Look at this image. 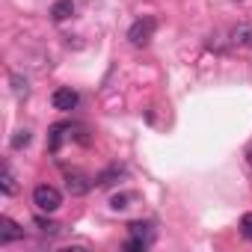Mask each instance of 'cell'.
I'll list each match as a JSON object with an SVG mask.
<instances>
[{"label":"cell","instance_id":"ba28073f","mask_svg":"<svg viewBox=\"0 0 252 252\" xmlns=\"http://www.w3.org/2000/svg\"><path fill=\"white\" fill-rule=\"evenodd\" d=\"M0 187H3V193H6V196H12V193H15V175H12V169H9V166H3V178H0Z\"/></svg>","mask_w":252,"mask_h":252},{"label":"cell","instance_id":"9a60e30c","mask_svg":"<svg viewBox=\"0 0 252 252\" xmlns=\"http://www.w3.org/2000/svg\"><path fill=\"white\" fill-rule=\"evenodd\" d=\"M36 225H39V228H42V231H51V234H54V231H57V225H54V222H48V220H45V217H39V220H36Z\"/></svg>","mask_w":252,"mask_h":252},{"label":"cell","instance_id":"3957f363","mask_svg":"<svg viewBox=\"0 0 252 252\" xmlns=\"http://www.w3.org/2000/svg\"><path fill=\"white\" fill-rule=\"evenodd\" d=\"M77 92L71 89V86H63V89H57L54 95H51V104L57 107V110H63V113H68V110H74L77 107Z\"/></svg>","mask_w":252,"mask_h":252},{"label":"cell","instance_id":"5b68a950","mask_svg":"<svg viewBox=\"0 0 252 252\" xmlns=\"http://www.w3.org/2000/svg\"><path fill=\"white\" fill-rule=\"evenodd\" d=\"M24 237V228L18 222H12L9 217H0V243H12V240H21Z\"/></svg>","mask_w":252,"mask_h":252},{"label":"cell","instance_id":"52a82bcc","mask_svg":"<svg viewBox=\"0 0 252 252\" xmlns=\"http://www.w3.org/2000/svg\"><path fill=\"white\" fill-rule=\"evenodd\" d=\"M71 15H74V3H71V0H57V3L51 6V18L54 21H65Z\"/></svg>","mask_w":252,"mask_h":252},{"label":"cell","instance_id":"7a4b0ae2","mask_svg":"<svg viewBox=\"0 0 252 252\" xmlns=\"http://www.w3.org/2000/svg\"><path fill=\"white\" fill-rule=\"evenodd\" d=\"M155 27H158V21H155L152 15H143L140 21L131 24V30H128V42H131L134 48H146V45L152 42V36H155Z\"/></svg>","mask_w":252,"mask_h":252},{"label":"cell","instance_id":"9c48e42d","mask_svg":"<svg viewBox=\"0 0 252 252\" xmlns=\"http://www.w3.org/2000/svg\"><path fill=\"white\" fill-rule=\"evenodd\" d=\"M128 228H131V237H140V240H149L152 243V231H149L146 222H131Z\"/></svg>","mask_w":252,"mask_h":252},{"label":"cell","instance_id":"4fadbf2b","mask_svg":"<svg viewBox=\"0 0 252 252\" xmlns=\"http://www.w3.org/2000/svg\"><path fill=\"white\" fill-rule=\"evenodd\" d=\"M240 231H243L246 240H252V214H243V220H240Z\"/></svg>","mask_w":252,"mask_h":252},{"label":"cell","instance_id":"277c9868","mask_svg":"<svg viewBox=\"0 0 252 252\" xmlns=\"http://www.w3.org/2000/svg\"><path fill=\"white\" fill-rule=\"evenodd\" d=\"M89 187H92V181H89L83 172H68V175H65V190H68L71 196H86Z\"/></svg>","mask_w":252,"mask_h":252},{"label":"cell","instance_id":"7c38bea8","mask_svg":"<svg viewBox=\"0 0 252 252\" xmlns=\"http://www.w3.org/2000/svg\"><path fill=\"white\" fill-rule=\"evenodd\" d=\"M116 175H119V166H116V169H110V172H104V175H98V178H95V184H98V187H107V184H113V178H116Z\"/></svg>","mask_w":252,"mask_h":252},{"label":"cell","instance_id":"5bb4252c","mask_svg":"<svg viewBox=\"0 0 252 252\" xmlns=\"http://www.w3.org/2000/svg\"><path fill=\"white\" fill-rule=\"evenodd\" d=\"M149 246V240H140V237H131L128 243H125V249H131V252H143Z\"/></svg>","mask_w":252,"mask_h":252},{"label":"cell","instance_id":"8fae6325","mask_svg":"<svg viewBox=\"0 0 252 252\" xmlns=\"http://www.w3.org/2000/svg\"><path fill=\"white\" fill-rule=\"evenodd\" d=\"M128 202H131V196L119 193V196H113V199H110V208H113V211H125V208H128Z\"/></svg>","mask_w":252,"mask_h":252},{"label":"cell","instance_id":"8992f818","mask_svg":"<svg viewBox=\"0 0 252 252\" xmlns=\"http://www.w3.org/2000/svg\"><path fill=\"white\" fill-rule=\"evenodd\" d=\"M231 42L237 48H252V24H237L231 30Z\"/></svg>","mask_w":252,"mask_h":252},{"label":"cell","instance_id":"2e32d148","mask_svg":"<svg viewBox=\"0 0 252 252\" xmlns=\"http://www.w3.org/2000/svg\"><path fill=\"white\" fill-rule=\"evenodd\" d=\"M249 163H252V152H249Z\"/></svg>","mask_w":252,"mask_h":252},{"label":"cell","instance_id":"6da1fadb","mask_svg":"<svg viewBox=\"0 0 252 252\" xmlns=\"http://www.w3.org/2000/svg\"><path fill=\"white\" fill-rule=\"evenodd\" d=\"M33 205H36L39 211H45V214H54V211H60V205H63V193H60L57 187H51V184H39V187L33 190Z\"/></svg>","mask_w":252,"mask_h":252},{"label":"cell","instance_id":"30bf717a","mask_svg":"<svg viewBox=\"0 0 252 252\" xmlns=\"http://www.w3.org/2000/svg\"><path fill=\"white\" fill-rule=\"evenodd\" d=\"M30 140H33V134H30V131H18V134L12 137V149H27V146H30Z\"/></svg>","mask_w":252,"mask_h":252}]
</instances>
